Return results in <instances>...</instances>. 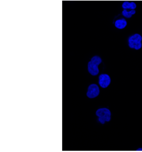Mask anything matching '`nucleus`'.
<instances>
[{
	"mask_svg": "<svg viewBox=\"0 0 142 152\" xmlns=\"http://www.w3.org/2000/svg\"><path fill=\"white\" fill-rule=\"evenodd\" d=\"M102 59L98 56H94L87 64L88 72L92 76H96L100 72L98 66L101 64Z\"/></svg>",
	"mask_w": 142,
	"mask_h": 152,
	"instance_id": "nucleus-1",
	"label": "nucleus"
},
{
	"mask_svg": "<svg viewBox=\"0 0 142 152\" xmlns=\"http://www.w3.org/2000/svg\"><path fill=\"white\" fill-rule=\"evenodd\" d=\"M127 42L129 47L132 49L139 50L142 47V36L138 33L130 36Z\"/></svg>",
	"mask_w": 142,
	"mask_h": 152,
	"instance_id": "nucleus-2",
	"label": "nucleus"
},
{
	"mask_svg": "<svg viewBox=\"0 0 142 152\" xmlns=\"http://www.w3.org/2000/svg\"><path fill=\"white\" fill-rule=\"evenodd\" d=\"M96 115L98 117V121L101 124H104L106 122H110L111 120V112L106 107L98 109L96 111Z\"/></svg>",
	"mask_w": 142,
	"mask_h": 152,
	"instance_id": "nucleus-3",
	"label": "nucleus"
},
{
	"mask_svg": "<svg viewBox=\"0 0 142 152\" xmlns=\"http://www.w3.org/2000/svg\"><path fill=\"white\" fill-rule=\"evenodd\" d=\"M100 92V88L96 84H90L87 92V96L89 99H95L96 96L99 95Z\"/></svg>",
	"mask_w": 142,
	"mask_h": 152,
	"instance_id": "nucleus-4",
	"label": "nucleus"
},
{
	"mask_svg": "<svg viewBox=\"0 0 142 152\" xmlns=\"http://www.w3.org/2000/svg\"><path fill=\"white\" fill-rule=\"evenodd\" d=\"M98 83H99V85L102 88H107L111 83V79L110 76L106 73L100 75L99 77V81H98Z\"/></svg>",
	"mask_w": 142,
	"mask_h": 152,
	"instance_id": "nucleus-5",
	"label": "nucleus"
},
{
	"mask_svg": "<svg viewBox=\"0 0 142 152\" xmlns=\"http://www.w3.org/2000/svg\"><path fill=\"white\" fill-rule=\"evenodd\" d=\"M114 25L117 29H123L126 27L127 22L125 18H119L115 21Z\"/></svg>",
	"mask_w": 142,
	"mask_h": 152,
	"instance_id": "nucleus-6",
	"label": "nucleus"
},
{
	"mask_svg": "<svg viewBox=\"0 0 142 152\" xmlns=\"http://www.w3.org/2000/svg\"><path fill=\"white\" fill-rule=\"evenodd\" d=\"M122 7L123 9H127V10H133L135 9L137 7V4L135 2L132 1L129 2L127 1H125L123 3Z\"/></svg>",
	"mask_w": 142,
	"mask_h": 152,
	"instance_id": "nucleus-7",
	"label": "nucleus"
},
{
	"mask_svg": "<svg viewBox=\"0 0 142 152\" xmlns=\"http://www.w3.org/2000/svg\"><path fill=\"white\" fill-rule=\"evenodd\" d=\"M136 13L135 9L133 10H127V9H123V10L122 12V15L127 18H130L132 17L134 14Z\"/></svg>",
	"mask_w": 142,
	"mask_h": 152,
	"instance_id": "nucleus-8",
	"label": "nucleus"
},
{
	"mask_svg": "<svg viewBox=\"0 0 142 152\" xmlns=\"http://www.w3.org/2000/svg\"><path fill=\"white\" fill-rule=\"evenodd\" d=\"M137 151H142V148H137Z\"/></svg>",
	"mask_w": 142,
	"mask_h": 152,
	"instance_id": "nucleus-9",
	"label": "nucleus"
}]
</instances>
